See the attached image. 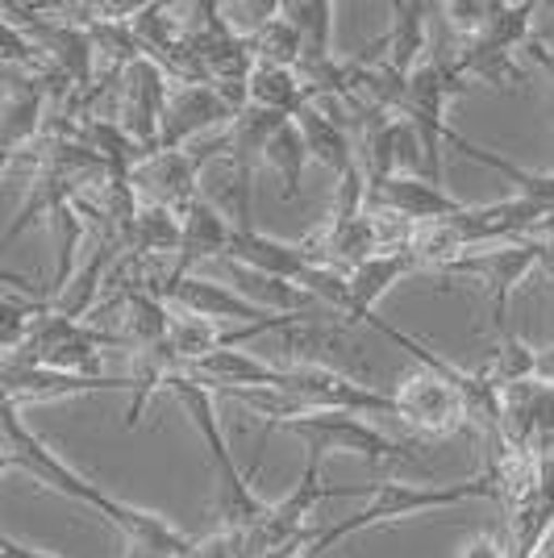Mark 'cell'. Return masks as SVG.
I'll use <instances>...</instances> for the list:
<instances>
[{
	"instance_id": "obj_1",
	"label": "cell",
	"mask_w": 554,
	"mask_h": 558,
	"mask_svg": "<svg viewBox=\"0 0 554 558\" xmlns=\"http://www.w3.org/2000/svg\"><path fill=\"white\" fill-rule=\"evenodd\" d=\"M467 500H496V484L492 475H475V480H462V484H405V480H384V484H371V505L354 517H342L334 525H325L313 534L309 550L304 555L313 558L317 550H334L342 537L350 534H368V530H380V525H393V521H405L413 512H438V509H455V505H467Z\"/></svg>"
},
{
	"instance_id": "obj_18",
	"label": "cell",
	"mask_w": 554,
	"mask_h": 558,
	"mask_svg": "<svg viewBox=\"0 0 554 558\" xmlns=\"http://www.w3.org/2000/svg\"><path fill=\"white\" fill-rule=\"evenodd\" d=\"M388 13H393V25H388V34L375 43V47L388 54H380L396 75H409V71L430 54V13H434V4H421V0H396L388 4ZM368 59V54H363Z\"/></svg>"
},
{
	"instance_id": "obj_36",
	"label": "cell",
	"mask_w": 554,
	"mask_h": 558,
	"mask_svg": "<svg viewBox=\"0 0 554 558\" xmlns=\"http://www.w3.org/2000/svg\"><path fill=\"white\" fill-rule=\"evenodd\" d=\"M538 267H546V276L554 279V238H542V258H538Z\"/></svg>"
},
{
	"instance_id": "obj_32",
	"label": "cell",
	"mask_w": 554,
	"mask_h": 558,
	"mask_svg": "<svg viewBox=\"0 0 554 558\" xmlns=\"http://www.w3.org/2000/svg\"><path fill=\"white\" fill-rule=\"evenodd\" d=\"M43 313H47V301H4L0 296V354L22 347L34 317H43Z\"/></svg>"
},
{
	"instance_id": "obj_12",
	"label": "cell",
	"mask_w": 554,
	"mask_h": 558,
	"mask_svg": "<svg viewBox=\"0 0 554 558\" xmlns=\"http://www.w3.org/2000/svg\"><path fill=\"white\" fill-rule=\"evenodd\" d=\"M368 209L393 213L405 226H425V221H442L462 209L459 201L442 184H430L425 175H388L384 184L368 187Z\"/></svg>"
},
{
	"instance_id": "obj_15",
	"label": "cell",
	"mask_w": 554,
	"mask_h": 558,
	"mask_svg": "<svg viewBox=\"0 0 554 558\" xmlns=\"http://www.w3.org/2000/svg\"><path fill=\"white\" fill-rule=\"evenodd\" d=\"M226 263H238V267L258 271V276L284 279V283H301V276L313 267V258L301 242H279L272 233H258L254 226H246V230L233 226Z\"/></svg>"
},
{
	"instance_id": "obj_28",
	"label": "cell",
	"mask_w": 554,
	"mask_h": 558,
	"mask_svg": "<svg viewBox=\"0 0 554 558\" xmlns=\"http://www.w3.org/2000/svg\"><path fill=\"white\" fill-rule=\"evenodd\" d=\"M167 347L176 350V359H180L184 367H192V363H201L205 354L221 350V326H213V322H201V317H188V313H176V308H171Z\"/></svg>"
},
{
	"instance_id": "obj_8",
	"label": "cell",
	"mask_w": 554,
	"mask_h": 558,
	"mask_svg": "<svg viewBox=\"0 0 554 558\" xmlns=\"http://www.w3.org/2000/svg\"><path fill=\"white\" fill-rule=\"evenodd\" d=\"M388 396H393V417L413 425L417 434H425V438H446V434H455V429L467 425L462 396L438 372H430V367L405 375L400 388Z\"/></svg>"
},
{
	"instance_id": "obj_22",
	"label": "cell",
	"mask_w": 554,
	"mask_h": 558,
	"mask_svg": "<svg viewBox=\"0 0 554 558\" xmlns=\"http://www.w3.org/2000/svg\"><path fill=\"white\" fill-rule=\"evenodd\" d=\"M279 17L301 34V59L334 54V0H279Z\"/></svg>"
},
{
	"instance_id": "obj_31",
	"label": "cell",
	"mask_w": 554,
	"mask_h": 558,
	"mask_svg": "<svg viewBox=\"0 0 554 558\" xmlns=\"http://www.w3.org/2000/svg\"><path fill=\"white\" fill-rule=\"evenodd\" d=\"M363 209H368V175H363V167L354 163L338 175L334 205H329V226H325V230H342V226H350Z\"/></svg>"
},
{
	"instance_id": "obj_29",
	"label": "cell",
	"mask_w": 554,
	"mask_h": 558,
	"mask_svg": "<svg viewBox=\"0 0 554 558\" xmlns=\"http://www.w3.org/2000/svg\"><path fill=\"white\" fill-rule=\"evenodd\" d=\"M538 13V4L533 0H526V4H501L496 0V9H492V22H487V29L475 38V43H487V47L496 50H521L530 47V17Z\"/></svg>"
},
{
	"instance_id": "obj_34",
	"label": "cell",
	"mask_w": 554,
	"mask_h": 558,
	"mask_svg": "<svg viewBox=\"0 0 554 558\" xmlns=\"http://www.w3.org/2000/svg\"><path fill=\"white\" fill-rule=\"evenodd\" d=\"M459 558H508V546L501 534H487V530H480V534H471L467 542H462Z\"/></svg>"
},
{
	"instance_id": "obj_27",
	"label": "cell",
	"mask_w": 554,
	"mask_h": 558,
	"mask_svg": "<svg viewBox=\"0 0 554 558\" xmlns=\"http://www.w3.org/2000/svg\"><path fill=\"white\" fill-rule=\"evenodd\" d=\"M246 38H251L254 63H263V68H297L304 54L301 34L279 17V4L272 17H263L254 29H246Z\"/></svg>"
},
{
	"instance_id": "obj_23",
	"label": "cell",
	"mask_w": 554,
	"mask_h": 558,
	"mask_svg": "<svg viewBox=\"0 0 554 558\" xmlns=\"http://www.w3.org/2000/svg\"><path fill=\"white\" fill-rule=\"evenodd\" d=\"M121 338L130 350L155 347V342H167V329H171V308L150 296V292H121Z\"/></svg>"
},
{
	"instance_id": "obj_30",
	"label": "cell",
	"mask_w": 554,
	"mask_h": 558,
	"mask_svg": "<svg viewBox=\"0 0 554 558\" xmlns=\"http://www.w3.org/2000/svg\"><path fill=\"white\" fill-rule=\"evenodd\" d=\"M492 9H496V0H446V4H434L438 22L446 29H455V38H462V47L484 34L487 22H492Z\"/></svg>"
},
{
	"instance_id": "obj_25",
	"label": "cell",
	"mask_w": 554,
	"mask_h": 558,
	"mask_svg": "<svg viewBox=\"0 0 554 558\" xmlns=\"http://www.w3.org/2000/svg\"><path fill=\"white\" fill-rule=\"evenodd\" d=\"M50 233H55V251H59V258H55V279H50V296H59L63 288L71 283V276H75V267H80V246L88 242V226H84V217L75 213V205H59V209L50 213Z\"/></svg>"
},
{
	"instance_id": "obj_24",
	"label": "cell",
	"mask_w": 554,
	"mask_h": 558,
	"mask_svg": "<svg viewBox=\"0 0 554 558\" xmlns=\"http://www.w3.org/2000/svg\"><path fill=\"white\" fill-rule=\"evenodd\" d=\"M263 163H272L284 180V201H301L304 192V167H309V146L301 138V125L288 117L279 121V130L272 134L267 150H263Z\"/></svg>"
},
{
	"instance_id": "obj_14",
	"label": "cell",
	"mask_w": 554,
	"mask_h": 558,
	"mask_svg": "<svg viewBox=\"0 0 554 558\" xmlns=\"http://www.w3.org/2000/svg\"><path fill=\"white\" fill-rule=\"evenodd\" d=\"M180 221H184V242H180V255L171 263V279H167V283L184 279L201 258H226V251H230L233 221L217 209L213 201H205L201 192L180 209Z\"/></svg>"
},
{
	"instance_id": "obj_17",
	"label": "cell",
	"mask_w": 554,
	"mask_h": 558,
	"mask_svg": "<svg viewBox=\"0 0 554 558\" xmlns=\"http://www.w3.org/2000/svg\"><path fill=\"white\" fill-rule=\"evenodd\" d=\"M47 130V96L38 75H13L0 96V146L22 155Z\"/></svg>"
},
{
	"instance_id": "obj_6",
	"label": "cell",
	"mask_w": 554,
	"mask_h": 558,
	"mask_svg": "<svg viewBox=\"0 0 554 558\" xmlns=\"http://www.w3.org/2000/svg\"><path fill=\"white\" fill-rule=\"evenodd\" d=\"M538 258H542V238H526V242L467 251V255L450 258L438 276L475 279L484 288V296L492 301V329H496V338H505V333H513V326H508V296L538 267Z\"/></svg>"
},
{
	"instance_id": "obj_37",
	"label": "cell",
	"mask_w": 554,
	"mask_h": 558,
	"mask_svg": "<svg viewBox=\"0 0 554 558\" xmlns=\"http://www.w3.org/2000/svg\"><path fill=\"white\" fill-rule=\"evenodd\" d=\"M4 471H17V459H13L9 450H0V475H4Z\"/></svg>"
},
{
	"instance_id": "obj_16",
	"label": "cell",
	"mask_w": 554,
	"mask_h": 558,
	"mask_svg": "<svg viewBox=\"0 0 554 558\" xmlns=\"http://www.w3.org/2000/svg\"><path fill=\"white\" fill-rule=\"evenodd\" d=\"M421 271L417 267V258L400 246V251H384V255H371L363 263H354L347 271V288H350V308H347V326L354 322H363L368 326V317H375V304L384 301L388 292H393L396 283L405 276H413Z\"/></svg>"
},
{
	"instance_id": "obj_4",
	"label": "cell",
	"mask_w": 554,
	"mask_h": 558,
	"mask_svg": "<svg viewBox=\"0 0 554 558\" xmlns=\"http://www.w3.org/2000/svg\"><path fill=\"white\" fill-rule=\"evenodd\" d=\"M0 434H4V442H9V454L17 459V471L34 475V480L47 484V488L63 492V496L75 500V505L100 512L109 525L121 521L125 505H121L117 496H109V492H100L96 484H88L80 471H71V466L63 463V459H59V454H55V450H50L22 417H17V404H13L4 392H0Z\"/></svg>"
},
{
	"instance_id": "obj_10",
	"label": "cell",
	"mask_w": 554,
	"mask_h": 558,
	"mask_svg": "<svg viewBox=\"0 0 554 558\" xmlns=\"http://www.w3.org/2000/svg\"><path fill=\"white\" fill-rule=\"evenodd\" d=\"M233 117L238 113L213 84H171L159 113V150H184L208 130H226Z\"/></svg>"
},
{
	"instance_id": "obj_19",
	"label": "cell",
	"mask_w": 554,
	"mask_h": 558,
	"mask_svg": "<svg viewBox=\"0 0 554 558\" xmlns=\"http://www.w3.org/2000/svg\"><path fill=\"white\" fill-rule=\"evenodd\" d=\"M176 372H184V363L176 359V350L167 347V342H155V347L134 350V359H130V375H125V384H130L125 429H138L146 404L155 400V392H159V388H167V379H171Z\"/></svg>"
},
{
	"instance_id": "obj_3",
	"label": "cell",
	"mask_w": 554,
	"mask_h": 558,
	"mask_svg": "<svg viewBox=\"0 0 554 558\" xmlns=\"http://www.w3.org/2000/svg\"><path fill=\"white\" fill-rule=\"evenodd\" d=\"M284 367H313V372H338L359 384H368L375 367L368 359V347L350 333V326L329 322L322 313H297L288 326L267 333Z\"/></svg>"
},
{
	"instance_id": "obj_39",
	"label": "cell",
	"mask_w": 554,
	"mask_h": 558,
	"mask_svg": "<svg viewBox=\"0 0 554 558\" xmlns=\"http://www.w3.org/2000/svg\"><path fill=\"white\" fill-rule=\"evenodd\" d=\"M292 558H309V555H304V550H301V555H292Z\"/></svg>"
},
{
	"instance_id": "obj_21",
	"label": "cell",
	"mask_w": 554,
	"mask_h": 558,
	"mask_svg": "<svg viewBox=\"0 0 554 558\" xmlns=\"http://www.w3.org/2000/svg\"><path fill=\"white\" fill-rule=\"evenodd\" d=\"M246 96H251L254 109H267V113H276V117H297L301 109L313 105V96L304 93L297 71L263 68V63H254L251 80H246Z\"/></svg>"
},
{
	"instance_id": "obj_9",
	"label": "cell",
	"mask_w": 554,
	"mask_h": 558,
	"mask_svg": "<svg viewBox=\"0 0 554 558\" xmlns=\"http://www.w3.org/2000/svg\"><path fill=\"white\" fill-rule=\"evenodd\" d=\"M167 88H171V80L155 59H134L121 71V84H117L113 121L138 142L146 155H159V113Z\"/></svg>"
},
{
	"instance_id": "obj_5",
	"label": "cell",
	"mask_w": 554,
	"mask_h": 558,
	"mask_svg": "<svg viewBox=\"0 0 554 558\" xmlns=\"http://www.w3.org/2000/svg\"><path fill=\"white\" fill-rule=\"evenodd\" d=\"M284 434L301 438L309 454H359L368 463H413L417 446L396 442L384 429H375L371 421L354 417V413H309L284 425Z\"/></svg>"
},
{
	"instance_id": "obj_35",
	"label": "cell",
	"mask_w": 554,
	"mask_h": 558,
	"mask_svg": "<svg viewBox=\"0 0 554 558\" xmlns=\"http://www.w3.org/2000/svg\"><path fill=\"white\" fill-rule=\"evenodd\" d=\"M0 555L4 558H55V555H43V550H29L22 542H13V537L0 534Z\"/></svg>"
},
{
	"instance_id": "obj_2",
	"label": "cell",
	"mask_w": 554,
	"mask_h": 558,
	"mask_svg": "<svg viewBox=\"0 0 554 558\" xmlns=\"http://www.w3.org/2000/svg\"><path fill=\"white\" fill-rule=\"evenodd\" d=\"M167 388L188 409V417H192V425H196V434H201V442L208 450V463H213V475H217V525L233 530V534H246L251 525H258V517L267 512V505L254 496L251 480L233 463L226 434H221V417H217V400L188 372L171 375Z\"/></svg>"
},
{
	"instance_id": "obj_11",
	"label": "cell",
	"mask_w": 554,
	"mask_h": 558,
	"mask_svg": "<svg viewBox=\"0 0 554 558\" xmlns=\"http://www.w3.org/2000/svg\"><path fill=\"white\" fill-rule=\"evenodd\" d=\"M162 304L167 308H180L188 317H201V322H213V326H258L267 322L272 313H263L258 304H251L246 296H238L233 288L217 283V279H201V276H184L176 283L162 288Z\"/></svg>"
},
{
	"instance_id": "obj_38",
	"label": "cell",
	"mask_w": 554,
	"mask_h": 558,
	"mask_svg": "<svg viewBox=\"0 0 554 558\" xmlns=\"http://www.w3.org/2000/svg\"><path fill=\"white\" fill-rule=\"evenodd\" d=\"M546 238H554V209H551V221H546Z\"/></svg>"
},
{
	"instance_id": "obj_13",
	"label": "cell",
	"mask_w": 554,
	"mask_h": 558,
	"mask_svg": "<svg viewBox=\"0 0 554 558\" xmlns=\"http://www.w3.org/2000/svg\"><path fill=\"white\" fill-rule=\"evenodd\" d=\"M130 388L125 379H109V375H63L34 367V363H13L0 354V392L13 404L22 400H59V396H84V392H121Z\"/></svg>"
},
{
	"instance_id": "obj_7",
	"label": "cell",
	"mask_w": 554,
	"mask_h": 558,
	"mask_svg": "<svg viewBox=\"0 0 554 558\" xmlns=\"http://www.w3.org/2000/svg\"><path fill=\"white\" fill-rule=\"evenodd\" d=\"M230 130V125H226ZM213 134L201 146H184V150H159L150 159H142L134 171H130V184L138 192L142 205H162V209H184L188 201L196 196V184H201V171H205L217 155L230 150V134Z\"/></svg>"
},
{
	"instance_id": "obj_33",
	"label": "cell",
	"mask_w": 554,
	"mask_h": 558,
	"mask_svg": "<svg viewBox=\"0 0 554 558\" xmlns=\"http://www.w3.org/2000/svg\"><path fill=\"white\" fill-rule=\"evenodd\" d=\"M0 59H4V63H13V68H22L25 75H38V71L47 68L43 50L34 47L22 29H17V25L4 22V17H0Z\"/></svg>"
},
{
	"instance_id": "obj_26",
	"label": "cell",
	"mask_w": 554,
	"mask_h": 558,
	"mask_svg": "<svg viewBox=\"0 0 554 558\" xmlns=\"http://www.w3.org/2000/svg\"><path fill=\"white\" fill-rule=\"evenodd\" d=\"M484 379L501 392V388H513V384H526V379H538V350L517 338V333H505L492 342V354L487 363L480 367Z\"/></svg>"
},
{
	"instance_id": "obj_20",
	"label": "cell",
	"mask_w": 554,
	"mask_h": 558,
	"mask_svg": "<svg viewBox=\"0 0 554 558\" xmlns=\"http://www.w3.org/2000/svg\"><path fill=\"white\" fill-rule=\"evenodd\" d=\"M180 242H184V221H180V213L162 209V205H142L138 217H134V230H130V251H125V255L167 258V263H176Z\"/></svg>"
}]
</instances>
